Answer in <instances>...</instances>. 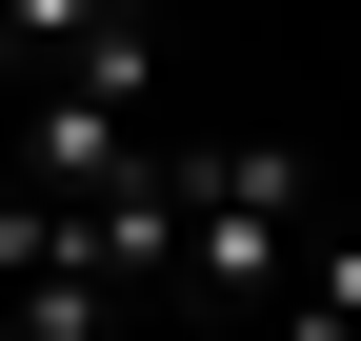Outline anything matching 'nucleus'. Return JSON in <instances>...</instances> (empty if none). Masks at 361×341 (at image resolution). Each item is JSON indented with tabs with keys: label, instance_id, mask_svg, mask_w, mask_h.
Here are the masks:
<instances>
[{
	"label": "nucleus",
	"instance_id": "1",
	"mask_svg": "<svg viewBox=\"0 0 361 341\" xmlns=\"http://www.w3.org/2000/svg\"><path fill=\"white\" fill-rule=\"evenodd\" d=\"M161 241H180L161 302H201V341H241L301 261H322V201H301L281 141H161Z\"/></svg>",
	"mask_w": 361,
	"mask_h": 341
},
{
	"label": "nucleus",
	"instance_id": "2",
	"mask_svg": "<svg viewBox=\"0 0 361 341\" xmlns=\"http://www.w3.org/2000/svg\"><path fill=\"white\" fill-rule=\"evenodd\" d=\"M0 321L20 341H141V302H121V281L80 261V221H40V201H0Z\"/></svg>",
	"mask_w": 361,
	"mask_h": 341
}]
</instances>
